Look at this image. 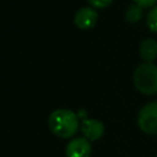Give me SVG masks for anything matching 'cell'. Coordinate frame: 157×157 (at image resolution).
<instances>
[{
  "label": "cell",
  "mask_w": 157,
  "mask_h": 157,
  "mask_svg": "<svg viewBox=\"0 0 157 157\" xmlns=\"http://www.w3.org/2000/svg\"><path fill=\"white\" fill-rule=\"evenodd\" d=\"M50 131L61 139H69L78 130V117L70 109L59 108L50 113L48 118Z\"/></svg>",
  "instance_id": "cell-1"
},
{
  "label": "cell",
  "mask_w": 157,
  "mask_h": 157,
  "mask_svg": "<svg viewBox=\"0 0 157 157\" xmlns=\"http://www.w3.org/2000/svg\"><path fill=\"white\" fill-rule=\"evenodd\" d=\"M132 82L140 93L145 96L157 94V65L153 63L140 64L132 74Z\"/></svg>",
  "instance_id": "cell-2"
},
{
  "label": "cell",
  "mask_w": 157,
  "mask_h": 157,
  "mask_svg": "<svg viewBox=\"0 0 157 157\" xmlns=\"http://www.w3.org/2000/svg\"><path fill=\"white\" fill-rule=\"evenodd\" d=\"M137 125L147 135H157V99L142 105L137 114Z\"/></svg>",
  "instance_id": "cell-3"
},
{
  "label": "cell",
  "mask_w": 157,
  "mask_h": 157,
  "mask_svg": "<svg viewBox=\"0 0 157 157\" xmlns=\"http://www.w3.org/2000/svg\"><path fill=\"white\" fill-rule=\"evenodd\" d=\"M98 20V13L96 9L91 6L81 7L76 11L74 16V23L80 29H91L94 27L96 22Z\"/></svg>",
  "instance_id": "cell-4"
},
{
  "label": "cell",
  "mask_w": 157,
  "mask_h": 157,
  "mask_svg": "<svg viewBox=\"0 0 157 157\" xmlns=\"http://www.w3.org/2000/svg\"><path fill=\"white\" fill-rule=\"evenodd\" d=\"M92 151L91 142L83 137L78 136L72 139L65 148V155L66 157H90Z\"/></svg>",
  "instance_id": "cell-5"
},
{
  "label": "cell",
  "mask_w": 157,
  "mask_h": 157,
  "mask_svg": "<svg viewBox=\"0 0 157 157\" xmlns=\"http://www.w3.org/2000/svg\"><path fill=\"white\" fill-rule=\"evenodd\" d=\"M81 131L83 137H86L88 141H96L103 136L104 125L97 119H85L81 123Z\"/></svg>",
  "instance_id": "cell-6"
},
{
  "label": "cell",
  "mask_w": 157,
  "mask_h": 157,
  "mask_svg": "<svg viewBox=\"0 0 157 157\" xmlns=\"http://www.w3.org/2000/svg\"><path fill=\"white\" fill-rule=\"evenodd\" d=\"M139 54L144 63H153L157 59V40L152 38L144 39L140 43Z\"/></svg>",
  "instance_id": "cell-7"
},
{
  "label": "cell",
  "mask_w": 157,
  "mask_h": 157,
  "mask_svg": "<svg viewBox=\"0 0 157 157\" xmlns=\"http://www.w3.org/2000/svg\"><path fill=\"white\" fill-rule=\"evenodd\" d=\"M142 7L136 5V4H130L126 10H125V20L130 23H135V22H139L142 17Z\"/></svg>",
  "instance_id": "cell-8"
},
{
  "label": "cell",
  "mask_w": 157,
  "mask_h": 157,
  "mask_svg": "<svg viewBox=\"0 0 157 157\" xmlns=\"http://www.w3.org/2000/svg\"><path fill=\"white\" fill-rule=\"evenodd\" d=\"M146 25L152 33L157 34V5L148 11L146 16Z\"/></svg>",
  "instance_id": "cell-9"
},
{
  "label": "cell",
  "mask_w": 157,
  "mask_h": 157,
  "mask_svg": "<svg viewBox=\"0 0 157 157\" xmlns=\"http://www.w3.org/2000/svg\"><path fill=\"white\" fill-rule=\"evenodd\" d=\"M93 9H105L108 7L113 0H87Z\"/></svg>",
  "instance_id": "cell-10"
},
{
  "label": "cell",
  "mask_w": 157,
  "mask_h": 157,
  "mask_svg": "<svg viewBox=\"0 0 157 157\" xmlns=\"http://www.w3.org/2000/svg\"><path fill=\"white\" fill-rule=\"evenodd\" d=\"M134 4L141 6L142 9H152L153 6L157 5V0H132Z\"/></svg>",
  "instance_id": "cell-11"
},
{
  "label": "cell",
  "mask_w": 157,
  "mask_h": 157,
  "mask_svg": "<svg viewBox=\"0 0 157 157\" xmlns=\"http://www.w3.org/2000/svg\"><path fill=\"white\" fill-rule=\"evenodd\" d=\"M156 157H157V155H156Z\"/></svg>",
  "instance_id": "cell-12"
}]
</instances>
